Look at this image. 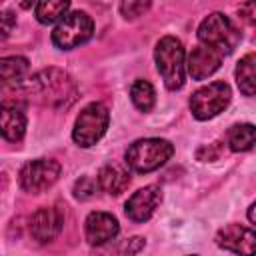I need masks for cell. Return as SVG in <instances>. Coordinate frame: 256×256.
Instances as JSON below:
<instances>
[{
  "mask_svg": "<svg viewBox=\"0 0 256 256\" xmlns=\"http://www.w3.org/2000/svg\"><path fill=\"white\" fill-rule=\"evenodd\" d=\"M30 64L24 56H4L0 60V76L4 86H14L20 88L28 80Z\"/></svg>",
  "mask_w": 256,
  "mask_h": 256,
  "instance_id": "cell-16",
  "label": "cell"
},
{
  "mask_svg": "<svg viewBox=\"0 0 256 256\" xmlns=\"http://www.w3.org/2000/svg\"><path fill=\"white\" fill-rule=\"evenodd\" d=\"M222 58H224V54L220 50L206 46V44H200V46L192 48V52L188 54L186 70L194 80H204L220 68Z\"/></svg>",
  "mask_w": 256,
  "mask_h": 256,
  "instance_id": "cell-12",
  "label": "cell"
},
{
  "mask_svg": "<svg viewBox=\"0 0 256 256\" xmlns=\"http://www.w3.org/2000/svg\"><path fill=\"white\" fill-rule=\"evenodd\" d=\"M174 154V146L164 138H140L126 150V166L138 174H148L164 166Z\"/></svg>",
  "mask_w": 256,
  "mask_h": 256,
  "instance_id": "cell-2",
  "label": "cell"
},
{
  "mask_svg": "<svg viewBox=\"0 0 256 256\" xmlns=\"http://www.w3.org/2000/svg\"><path fill=\"white\" fill-rule=\"evenodd\" d=\"M64 228V212L58 206H42L30 218V234L40 244L52 242Z\"/></svg>",
  "mask_w": 256,
  "mask_h": 256,
  "instance_id": "cell-10",
  "label": "cell"
},
{
  "mask_svg": "<svg viewBox=\"0 0 256 256\" xmlns=\"http://www.w3.org/2000/svg\"><path fill=\"white\" fill-rule=\"evenodd\" d=\"M120 232L118 220L108 212H90L84 222V234L86 240L92 246H102L110 240H114Z\"/></svg>",
  "mask_w": 256,
  "mask_h": 256,
  "instance_id": "cell-13",
  "label": "cell"
},
{
  "mask_svg": "<svg viewBox=\"0 0 256 256\" xmlns=\"http://www.w3.org/2000/svg\"><path fill=\"white\" fill-rule=\"evenodd\" d=\"M156 68L168 90H180L186 80V60L182 42L174 36H164L158 40L154 50Z\"/></svg>",
  "mask_w": 256,
  "mask_h": 256,
  "instance_id": "cell-3",
  "label": "cell"
},
{
  "mask_svg": "<svg viewBox=\"0 0 256 256\" xmlns=\"http://www.w3.org/2000/svg\"><path fill=\"white\" fill-rule=\"evenodd\" d=\"M152 6V0H122L120 2V14L126 20H134L142 14H146Z\"/></svg>",
  "mask_w": 256,
  "mask_h": 256,
  "instance_id": "cell-21",
  "label": "cell"
},
{
  "mask_svg": "<svg viewBox=\"0 0 256 256\" xmlns=\"http://www.w3.org/2000/svg\"><path fill=\"white\" fill-rule=\"evenodd\" d=\"M60 162L54 158H36L22 166L18 174V182L24 192L28 194H40L56 184L60 178Z\"/></svg>",
  "mask_w": 256,
  "mask_h": 256,
  "instance_id": "cell-8",
  "label": "cell"
},
{
  "mask_svg": "<svg viewBox=\"0 0 256 256\" xmlns=\"http://www.w3.org/2000/svg\"><path fill=\"white\" fill-rule=\"evenodd\" d=\"M198 40L200 44L212 46L222 54H230L240 42V32L228 16L222 12H212L198 26Z\"/></svg>",
  "mask_w": 256,
  "mask_h": 256,
  "instance_id": "cell-4",
  "label": "cell"
},
{
  "mask_svg": "<svg viewBox=\"0 0 256 256\" xmlns=\"http://www.w3.org/2000/svg\"><path fill=\"white\" fill-rule=\"evenodd\" d=\"M98 180V186L110 194V196H118L122 194L128 184H130V172L126 166L118 164V162H110V164H104L96 176Z\"/></svg>",
  "mask_w": 256,
  "mask_h": 256,
  "instance_id": "cell-15",
  "label": "cell"
},
{
  "mask_svg": "<svg viewBox=\"0 0 256 256\" xmlns=\"http://www.w3.org/2000/svg\"><path fill=\"white\" fill-rule=\"evenodd\" d=\"M236 84L244 96H256V52L242 56L236 64Z\"/></svg>",
  "mask_w": 256,
  "mask_h": 256,
  "instance_id": "cell-17",
  "label": "cell"
},
{
  "mask_svg": "<svg viewBox=\"0 0 256 256\" xmlns=\"http://www.w3.org/2000/svg\"><path fill=\"white\" fill-rule=\"evenodd\" d=\"M22 88L26 96H30V100L54 110L72 106L78 96V86L74 78L60 68H44L36 72L22 84Z\"/></svg>",
  "mask_w": 256,
  "mask_h": 256,
  "instance_id": "cell-1",
  "label": "cell"
},
{
  "mask_svg": "<svg viewBox=\"0 0 256 256\" xmlns=\"http://www.w3.org/2000/svg\"><path fill=\"white\" fill-rule=\"evenodd\" d=\"M248 220H250V222L256 226V202H254V204L248 208Z\"/></svg>",
  "mask_w": 256,
  "mask_h": 256,
  "instance_id": "cell-25",
  "label": "cell"
},
{
  "mask_svg": "<svg viewBox=\"0 0 256 256\" xmlns=\"http://www.w3.org/2000/svg\"><path fill=\"white\" fill-rule=\"evenodd\" d=\"M70 8V0H38L34 8V16L40 24H52L62 20Z\"/></svg>",
  "mask_w": 256,
  "mask_h": 256,
  "instance_id": "cell-19",
  "label": "cell"
},
{
  "mask_svg": "<svg viewBox=\"0 0 256 256\" xmlns=\"http://www.w3.org/2000/svg\"><path fill=\"white\" fill-rule=\"evenodd\" d=\"M226 144L232 152H246L256 146V126L254 124H234L228 130Z\"/></svg>",
  "mask_w": 256,
  "mask_h": 256,
  "instance_id": "cell-18",
  "label": "cell"
},
{
  "mask_svg": "<svg viewBox=\"0 0 256 256\" xmlns=\"http://www.w3.org/2000/svg\"><path fill=\"white\" fill-rule=\"evenodd\" d=\"M232 98V90L226 82H210L198 88L190 98V110L198 120H210L218 116Z\"/></svg>",
  "mask_w": 256,
  "mask_h": 256,
  "instance_id": "cell-7",
  "label": "cell"
},
{
  "mask_svg": "<svg viewBox=\"0 0 256 256\" xmlns=\"http://www.w3.org/2000/svg\"><path fill=\"white\" fill-rule=\"evenodd\" d=\"M108 108L102 102H92L88 104L76 118L74 122V130H72V138L78 146L82 148H90L94 146L106 132L108 128Z\"/></svg>",
  "mask_w": 256,
  "mask_h": 256,
  "instance_id": "cell-6",
  "label": "cell"
},
{
  "mask_svg": "<svg viewBox=\"0 0 256 256\" xmlns=\"http://www.w3.org/2000/svg\"><path fill=\"white\" fill-rule=\"evenodd\" d=\"M0 20H2V38H8V34L16 26V16H14L12 10H4L2 16H0Z\"/></svg>",
  "mask_w": 256,
  "mask_h": 256,
  "instance_id": "cell-24",
  "label": "cell"
},
{
  "mask_svg": "<svg viewBox=\"0 0 256 256\" xmlns=\"http://www.w3.org/2000/svg\"><path fill=\"white\" fill-rule=\"evenodd\" d=\"M216 244L234 254H256V230L242 224H228L218 230Z\"/></svg>",
  "mask_w": 256,
  "mask_h": 256,
  "instance_id": "cell-11",
  "label": "cell"
},
{
  "mask_svg": "<svg viewBox=\"0 0 256 256\" xmlns=\"http://www.w3.org/2000/svg\"><path fill=\"white\" fill-rule=\"evenodd\" d=\"M96 188H100V186H98V180H94V178H90V176H80V178L74 182L72 192H74V198H78V200H88V198L94 196Z\"/></svg>",
  "mask_w": 256,
  "mask_h": 256,
  "instance_id": "cell-22",
  "label": "cell"
},
{
  "mask_svg": "<svg viewBox=\"0 0 256 256\" xmlns=\"http://www.w3.org/2000/svg\"><path fill=\"white\" fill-rule=\"evenodd\" d=\"M22 6H24V8H28V6H30V0H22Z\"/></svg>",
  "mask_w": 256,
  "mask_h": 256,
  "instance_id": "cell-26",
  "label": "cell"
},
{
  "mask_svg": "<svg viewBox=\"0 0 256 256\" xmlns=\"http://www.w3.org/2000/svg\"><path fill=\"white\" fill-rule=\"evenodd\" d=\"M0 130L2 136L10 142H20L26 132V114L22 106L16 102H2V112H0Z\"/></svg>",
  "mask_w": 256,
  "mask_h": 256,
  "instance_id": "cell-14",
  "label": "cell"
},
{
  "mask_svg": "<svg viewBox=\"0 0 256 256\" xmlns=\"http://www.w3.org/2000/svg\"><path fill=\"white\" fill-rule=\"evenodd\" d=\"M162 202V188L158 184L144 186L136 190L124 204V212L132 222H146L152 218L156 208Z\"/></svg>",
  "mask_w": 256,
  "mask_h": 256,
  "instance_id": "cell-9",
  "label": "cell"
},
{
  "mask_svg": "<svg viewBox=\"0 0 256 256\" xmlns=\"http://www.w3.org/2000/svg\"><path fill=\"white\" fill-rule=\"evenodd\" d=\"M238 14L246 24L256 26V0H244L238 8Z\"/></svg>",
  "mask_w": 256,
  "mask_h": 256,
  "instance_id": "cell-23",
  "label": "cell"
},
{
  "mask_svg": "<svg viewBox=\"0 0 256 256\" xmlns=\"http://www.w3.org/2000/svg\"><path fill=\"white\" fill-rule=\"evenodd\" d=\"M92 34H94V20L86 12L76 10L66 14L56 24V28L52 30V42L60 50H72L88 42Z\"/></svg>",
  "mask_w": 256,
  "mask_h": 256,
  "instance_id": "cell-5",
  "label": "cell"
},
{
  "mask_svg": "<svg viewBox=\"0 0 256 256\" xmlns=\"http://www.w3.org/2000/svg\"><path fill=\"white\" fill-rule=\"evenodd\" d=\"M130 98H132V104L140 110V112H150L156 104V92H154V86L148 82V80H134L132 86H130Z\"/></svg>",
  "mask_w": 256,
  "mask_h": 256,
  "instance_id": "cell-20",
  "label": "cell"
}]
</instances>
